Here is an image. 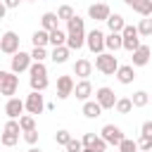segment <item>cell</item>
I'll use <instances>...</instances> for the list:
<instances>
[{
	"mask_svg": "<svg viewBox=\"0 0 152 152\" xmlns=\"http://www.w3.org/2000/svg\"><path fill=\"white\" fill-rule=\"evenodd\" d=\"M95 69L104 76H114L116 69H119V59L114 57V52H102V55H95Z\"/></svg>",
	"mask_w": 152,
	"mask_h": 152,
	"instance_id": "6da1fadb",
	"label": "cell"
},
{
	"mask_svg": "<svg viewBox=\"0 0 152 152\" xmlns=\"http://www.w3.org/2000/svg\"><path fill=\"white\" fill-rule=\"evenodd\" d=\"M121 36H124V50H128V52H135V50L142 45L140 33H138V26L126 24V26H124V31H121Z\"/></svg>",
	"mask_w": 152,
	"mask_h": 152,
	"instance_id": "7a4b0ae2",
	"label": "cell"
},
{
	"mask_svg": "<svg viewBox=\"0 0 152 152\" xmlns=\"http://www.w3.org/2000/svg\"><path fill=\"white\" fill-rule=\"evenodd\" d=\"M86 45H88V50H90L93 55H102V52H104V33H102L100 28L88 31V33H86Z\"/></svg>",
	"mask_w": 152,
	"mask_h": 152,
	"instance_id": "3957f363",
	"label": "cell"
},
{
	"mask_svg": "<svg viewBox=\"0 0 152 152\" xmlns=\"http://www.w3.org/2000/svg\"><path fill=\"white\" fill-rule=\"evenodd\" d=\"M100 138H102L107 145H116V147H119L121 140H124L126 135H124V131H121L119 126H114V124H104L102 131H100Z\"/></svg>",
	"mask_w": 152,
	"mask_h": 152,
	"instance_id": "277c9868",
	"label": "cell"
},
{
	"mask_svg": "<svg viewBox=\"0 0 152 152\" xmlns=\"http://www.w3.org/2000/svg\"><path fill=\"white\" fill-rule=\"evenodd\" d=\"M31 64H33V59H31V52H17V55H12V62H10V71L12 74H21V71H28L31 69Z\"/></svg>",
	"mask_w": 152,
	"mask_h": 152,
	"instance_id": "5b68a950",
	"label": "cell"
},
{
	"mask_svg": "<svg viewBox=\"0 0 152 152\" xmlns=\"http://www.w3.org/2000/svg\"><path fill=\"white\" fill-rule=\"evenodd\" d=\"M116 95H114V90L112 88H107V86H102V88H97L95 90V102L102 107V109H114L116 107Z\"/></svg>",
	"mask_w": 152,
	"mask_h": 152,
	"instance_id": "8992f818",
	"label": "cell"
},
{
	"mask_svg": "<svg viewBox=\"0 0 152 152\" xmlns=\"http://www.w3.org/2000/svg\"><path fill=\"white\" fill-rule=\"evenodd\" d=\"M0 52H5V55H17L19 52V36L14 31H5L0 36Z\"/></svg>",
	"mask_w": 152,
	"mask_h": 152,
	"instance_id": "52a82bcc",
	"label": "cell"
},
{
	"mask_svg": "<svg viewBox=\"0 0 152 152\" xmlns=\"http://www.w3.org/2000/svg\"><path fill=\"white\" fill-rule=\"evenodd\" d=\"M24 104H26V112L31 114V116H36V114H43V109H45V102H43V95L40 93H28L26 95V100H24Z\"/></svg>",
	"mask_w": 152,
	"mask_h": 152,
	"instance_id": "ba28073f",
	"label": "cell"
},
{
	"mask_svg": "<svg viewBox=\"0 0 152 152\" xmlns=\"http://www.w3.org/2000/svg\"><path fill=\"white\" fill-rule=\"evenodd\" d=\"M109 14H112V10H109L107 2H95V5L88 7V17H90L93 21H107Z\"/></svg>",
	"mask_w": 152,
	"mask_h": 152,
	"instance_id": "9c48e42d",
	"label": "cell"
},
{
	"mask_svg": "<svg viewBox=\"0 0 152 152\" xmlns=\"http://www.w3.org/2000/svg\"><path fill=\"white\" fill-rule=\"evenodd\" d=\"M17 88H19V76L12 74V71H7V76H5V81H2V86H0V95H5V97L10 100V97H14Z\"/></svg>",
	"mask_w": 152,
	"mask_h": 152,
	"instance_id": "30bf717a",
	"label": "cell"
},
{
	"mask_svg": "<svg viewBox=\"0 0 152 152\" xmlns=\"http://www.w3.org/2000/svg\"><path fill=\"white\" fill-rule=\"evenodd\" d=\"M74 86H76V81L71 78V76H59L57 78V97L59 100H66L69 95H74Z\"/></svg>",
	"mask_w": 152,
	"mask_h": 152,
	"instance_id": "8fae6325",
	"label": "cell"
},
{
	"mask_svg": "<svg viewBox=\"0 0 152 152\" xmlns=\"http://www.w3.org/2000/svg\"><path fill=\"white\" fill-rule=\"evenodd\" d=\"M150 57H152V50H150V45H140L135 52H131V64L133 66H145L147 62H150Z\"/></svg>",
	"mask_w": 152,
	"mask_h": 152,
	"instance_id": "7c38bea8",
	"label": "cell"
},
{
	"mask_svg": "<svg viewBox=\"0 0 152 152\" xmlns=\"http://www.w3.org/2000/svg\"><path fill=\"white\" fill-rule=\"evenodd\" d=\"M24 109H26V104H24L21 97H10L7 104H5V114H7L10 119H19V116L24 114Z\"/></svg>",
	"mask_w": 152,
	"mask_h": 152,
	"instance_id": "4fadbf2b",
	"label": "cell"
},
{
	"mask_svg": "<svg viewBox=\"0 0 152 152\" xmlns=\"http://www.w3.org/2000/svg\"><path fill=\"white\" fill-rule=\"evenodd\" d=\"M74 95H76V100L88 102V97L93 95V83H90L88 78H81V81L74 86Z\"/></svg>",
	"mask_w": 152,
	"mask_h": 152,
	"instance_id": "5bb4252c",
	"label": "cell"
},
{
	"mask_svg": "<svg viewBox=\"0 0 152 152\" xmlns=\"http://www.w3.org/2000/svg\"><path fill=\"white\" fill-rule=\"evenodd\" d=\"M116 81L119 83H124V86H128V83H133V78H135V71H133V64H119V69H116Z\"/></svg>",
	"mask_w": 152,
	"mask_h": 152,
	"instance_id": "9a60e30c",
	"label": "cell"
},
{
	"mask_svg": "<svg viewBox=\"0 0 152 152\" xmlns=\"http://www.w3.org/2000/svg\"><path fill=\"white\" fill-rule=\"evenodd\" d=\"M74 74H76L78 78H88V76L93 74V62L86 59V57L76 59V62H74Z\"/></svg>",
	"mask_w": 152,
	"mask_h": 152,
	"instance_id": "2e32d148",
	"label": "cell"
},
{
	"mask_svg": "<svg viewBox=\"0 0 152 152\" xmlns=\"http://www.w3.org/2000/svg\"><path fill=\"white\" fill-rule=\"evenodd\" d=\"M124 48V36L121 33H107L104 36V50L107 52H116Z\"/></svg>",
	"mask_w": 152,
	"mask_h": 152,
	"instance_id": "e0dca14e",
	"label": "cell"
},
{
	"mask_svg": "<svg viewBox=\"0 0 152 152\" xmlns=\"http://www.w3.org/2000/svg\"><path fill=\"white\" fill-rule=\"evenodd\" d=\"M40 28H45L48 33L55 31V28H59V17H57V12H45V14L40 17Z\"/></svg>",
	"mask_w": 152,
	"mask_h": 152,
	"instance_id": "ac0fdd59",
	"label": "cell"
},
{
	"mask_svg": "<svg viewBox=\"0 0 152 152\" xmlns=\"http://www.w3.org/2000/svg\"><path fill=\"white\" fill-rule=\"evenodd\" d=\"M124 26H126V21H124V17H121L119 12L109 14V19H107V28H109V33H121Z\"/></svg>",
	"mask_w": 152,
	"mask_h": 152,
	"instance_id": "d6986e66",
	"label": "cell"
},
{
	"mask_svg": "<svg viewBox=\"0 0 152 152\" xmlns=\"http://www.w3.org/2000/svg\"><path fill=\"white\" fill-rule=\"evenodd\" d=\"M86 45V31L81 33H66V48L69 50H81Z\"/></svg>",
	"mask_w": 152,
	"mask_h": 152,
	"instance_id": "ffe728a7",
	"label": "cell"
},
{
	"mask_svg": "<svg viewBox=\"0 0 152 152\" xmlns=\"http://www.w3.org/2000/svg\"><path fill=\"white\" fill-rule=\"evenodd\" d=\"M104 109L95 102V100H88V102H83V114H86V119H97L100 114H102Z\"/></svg>",
	"mask_w": 152,
	"mask_h": 152,
	"instance_id": "44dd1931",
	"label": "cell"
},
{
	"mask_svg": "<svg viewBox=\"0 0 152 152\" xmlns=\"http://www.w3.org/2000/svg\"><path fill=\"white\" fill-rule=\"evenodd\" d=\"M31 43H33V48H45V45L50 43V33H48L45 28H38V31H33V36H31Z\"/></svg>",
	"mask_w": 152,
	"mask_h": 152,
	"instance_id": "7402d4cb",
	"label": "cell"
},
{
	"mask_svg": "<svg viewBox=\"0 0 152 152\" xmlns=\"http://www.w3.org/2000/svg\"><path fill=\"white\" fill-rule=\"evenodd\" d=\"M69 52H71V50H69L66 45H59V48H52V55H50V57H52L55 64H64V62L69 59Z\"/></svg>",
	"mask_w": 152,
	"mask_h": 152,
	"instance_id": "603a6c76",
	"label": "cell"
},
{
	"mask_svg": "<svg viewBox=\"0 0 152 152\" xmlns=\"http://www.w3.org/2000/svg\"><path fill=\"white\" fill-rule=\"evenodd\" d=\"M81 31H86V19H81L76 14L74 19L66 21V33H81Z\"/></svg>",
	"mask_w": 152,
	"mask_h": 152,
	"instance_id": "cb8c5ba5",
	"label": "cell"
},
{
	"mask_svg": "<svg viewBox=\"0 0 152 152\" xmlns=\"http://www.w3.org/2000/svg\"><path fill=\"white\" fill-rule=\"evenodd\" d=\"M28 86L33 93H43L48 88V76H28Z\"/></svg>",
	"mask_w": 152,
	"mask_h": 152,
	"instance_id": "d4e9b609",
	"label": "cell"
},
{
	"mask_svg": "<svg viewBox=\"0 0 152 152\" xmlns=\"http://www.w3.org/2000/svg\"><path fill=\"white\" fill-rule=\"evenodd\" d=\"M50 45H52V48L66 45V33H64L62 28H55V31H50Z\"/></svg>",
	"mask_w": 152,
	"mask_h": 152,
	"instance_id": "484cf974",
	"label": "cell"
},
{
	"mask_svg": "<svg viewBox=\"0 0 152 152\" xmlns=\"http://www.w3.org/2000/svg\"><path fill=\"white\" fill-rule=\"evenodd\" d=\"M131 102H133V107H147L150 95H147L145 90H135V93H133V97H131Z\"/></svg>",
	"mask_w": 152,
	"mask_h": 152,
	"instance_id": "4316f807",
	"label": "cell"
},
{
	"mask_svg": "<svg viewBox=\"0 0 152 152\" xmlns=\"http://www.w3.org/2000/svg\"><path fill=\"white\" fill-rule=\"evenodd\" d=\"M19 142V133H7V131H2V135H0V145L2 147H14Z\"/></svg>",
	"mask_w": 152,
	"mask_h": 152,
	"instance_id": "83f0119b",
	"label": "cell"
},
{
	"mask_svg": "<svg viewBox=\"0 0 152 152\" xmlns=\"http://www.w3.org/2000/svg\"><path fill=\"white\" fill-rule=\"evenodd\" d=\"M133 12H138L140 17H150L152 14V0H138V5L133 7Z\"/></svg>",
	"mask_w": 152,
	"mask_h": 152,
	"instance_id": "f1b7e54d",
	"label": "cell"
},
{
	"mask_svg": "<svg viewBox=\"0 0 152 152\" xmlns=\"http://www.w3.org/2000/svg\"><path fill=\"white\" fill-rule=\"evenodd\" d=\"M138 33H140V38H150V36H152V19H150V17L140 19V24H138Z\"/></svg>",
	"mask_w": 152,
	"mask_h": 152,
	"instance_id": "f546056e",
	"label": "cell"
},
{
	"mask_svg": "<svg viewBox=\"0 0 152 152\" xmlns=\"http://www.w3.org/2000/svg\"><path fill=\"white\" fill-rule=\"evenodd\" d=\"M114 109H116L119 114H131V109H133V102H131V97H119Z\"/></svg>",
	"mask_w": 152,
	"mask_h": 152,
	"instance_id": "4dcf8cb0",
	"label": "cell"
},
{
	"mask_svg": "<svg viewBox=\"0 0 152 152\" xmlns=\"http://www.w3.org/2000/svg\"><path fill=\"white\" fill-rule=\"evenodd\" d=\"M19 126H21V133L33 131V128H36V119H33L31 114H21V116H19Z\"/></svg>",
	"mask_w": 152,
	"mask_h": 152,
	"instance_id": "1f68e13d",
	"label": "cell"
},
{
	"mask_svg": "<svg viewBox=\"0 0 152 152\" xmlns=\"http://www.w3.org/2000/svg\"><path fill=\"white\" fill-rule=\"evenodd\" d=\"M57 17H59L62 21H69V19H74V17H76V12H74V7H71V5H62V7L57 10Z\"/></svg>",
	"mask_w": 152,
	"mask_h": 152,
	"instance_id": "d6a6232c",
	"label": "cell"
},
{
	"mask_svg": "<svg viewBox=\"0 0 152 152\" xmlns=\"http://www.w3.org/2000/svg\"><path fill=\"white\" fill-rule=\"evenodd\" d=\"M28 76H48V66L45 62H33L28 69Z\"/></svg>",
	"mask_w": 152,
	"mask_h": 152,
	"instance_id": "836d02e7",
	"label": "cell"
},
{
	"mask_svg": "<svg viewBox=\"0 0 152 152\" xmlns=\"http://www.w3.org/2000/svg\"><path fill=\"white\" fill-rule=\"evenodd\" d=\"M69 140H71V133H69V131L59 128V131L55 133V142H57V145H64V147H66V142H69Z\"/></svg>",
	"mask_w": 152,
	"mask_h": 152,
	"instance_id": "e575fe53",
	"label": "cell"
},
{
	"mask_svg": "<svg viewBox=\"0 0 152 152\" xmlns=\"http://www.w3.org/2000/svg\"><path fill=\"white\" fill-rule=\"evenodd\" d=\"M119 152H138V142H133L131 138H124L119 145Z\"/></svg>",
	"mask_w": 152,
	"mask_h": 152,
	"instance_id": "d590c367",
	"label": "cell"
},
{
	"mask_svg": "<svg viewBox=\"0 0 152 152\" xmlns=\"http://www.w3.org/2000/svg\"><path fill=\"white\" fill-rule=\"evenodd\" d=\"M45 57H50L45 48H33V50H31V59H33V62H45Z\"/></svg>",
	"mask_w": 152,
	"mask_h": 152,
	"instance_id": "8d00e7d4",
	"label": "cell"
},
{
	"mask_svg": "<svg viewBox=\"0 0 152 152\" xmlns=\"http://www.w3.org/2000/svg\"><path fill=\"white\" fill-rule=\"evenodd\" d=\"M138 150L150 152V150H152V138H150V135H140V140H138Z\"/></svg>",
	"mask_w": 152,
	"mask_h": 152,
	"instance_id": "74e56055",
	"label": "cell"
},
{
	"mask_svg": "<svg viewBox=\"0 0 152 152\" xmlns=\"http://www.w3.org/2000/svg\"><path fill=\"white\" fill-rule=\"evenodd\" d=\"M66 152H83V142H81V140H74V138H71V140L66 142Z\"/></svg>",
	"mask_w": 152,
	"mask_h": 152,
	"instance_id": "f35d334b",
	"label": "cell"
},
{
	"mask_svg": "<svg viewBox=\"0 0 152 152\" xmlns=\"http://www.w3.org/2000/svg\"><path fill=\"white\" fill-rule=\"evenodd\" d=\"M24 140L33 147V145L38 142V131H36V128H33V131H26V133H24Z\"/></svg>",
	"mask_w": 152,
	"mask_h": 152,
	"instance_id": "ab89813d",
	"label": "cell"
},
{
	"mask_svg": "<svg viewBox=\"0 0 152 152\" xmlns=\"http://www.w3.org/2000/svg\"><path fill=\"white\" fill-rule=\"evenodd\" d=\"M90 147H93L95 152H104V150H107V142H104V140H102V138L97 135V138L93 140V145H90Z\"/></svg>",
	"mask_w": 152,
	"mask_h": 152,
	"instance_id": "60d3db41",
	"label": "cell"
},
{
	"mask_svg": "<svg viewBox=\"0 0 152 152\" xmlns=\"http://www.w3.org/2000/svg\"><path fill=\"white\" fill-rule=\"evenodd\" d=\"M140 135H150V138H152V121H145V124L140 126Z\"/></svg>",
	"mask_w": 152,
	"mask_h": 152,
	"instance_id": "b9f144b4",
	"label": "cell"
},
{
	"mask_svg": "<svg viewBox=\"0 0 152 152\" xmlns=\"http://www.w3.org/2000/svg\"><path fill=\"white\" fill-rule=\"evenodd\" d=\"M95 138H97V135H95V133H86V135H83V140H81V142H83V147H90V145H93V140H95Z\"/></svg>",
	"mask_w": 152,
	"mask_h": 152,
	"instance_id": "7bdbcfd3",
	"label": "cell"
},
{
	"mask_svg": "<svg viewBox=\"0 0 152 152\" xmlns=\"http://www.w3.org/2000/svg\"><path fill=\"white\" fill-rule=\"evenodd\" d=\"M2 2H5V7H7V10H14V7H19V2H21V0H2Z\"/></svg>",
	"mask_w": 152,
	"mask_h": 152,
	"instance_id": "ee69618b",
	"label": "cell"
},
{
	"mask_svg": "<svg viewBox=\"0 0 152 152\" xmlns=\"http://www.w3.org/2000/svg\"><path fill=\"white\" fill-rule=\"evenodd\" d=\"M5 14H7V7H5V2H0V19H5Z\"/></svg>",
	"mask_w": 152,
	"mask_h": 152,
	"instance_id": "f6af8a7d",
	"label": "cell"
},
{
	"mask_svg": "<svg viewBox=\"0 0 152 152\" xmlns=\"http://www.w3.org/2000/svg\"><path fill=\"white\" fill-rule=\"evenodd\" d=\"M124 2H126V5H128V7H131V10H133V7H135V5H138V0H124Z\"/></svg>",
	"mask_w": 152,
	"mask_h": 152,
	"instance_id": "bcb514c9",
	"label": "cell"
},
{
	"mask_svg": "<svg viewBox=\"0 0 152 152\" xmlns=\"http://www.w3.org/2000/svg\"><path fill=\"white\" fill-rule=\"evenodd\" d=\"M5 76H7V71H2V69H0V86H2V81H5Z\"/></svg>",
	"mask_w": 152,
	"mask_h": 152,
	"instance_id": "7dc6e473",
	"label": "cell"
},
{
	"mask_svg": "<svg viewBox=\"0 0 152 152\" xmlns=\"http://www.w3.org/2000/svg\"><path fill=\"white\" fill-rule=\"evenodd\" d=\"M28 152H43V150H40V147H36V145H33V147H28Z\"/></svg>",
	"mask_w": 152,
	"mask_h": 152,
	"instance_id": "c3c4849f",
	"label": "cell"
},
{
	"mask_svg": "<svg viewBox=\"0 0 152 152\" xmlns=\"http://www.w3.org/2000/svg\"><path fill=\"white\" fill-rule=\"evenodd\" d=\"M83 152H95V150L93 147H83Z\"/></svg>",
	"mask_w": 152,
	"mask_h": 152,
	"instance_id": "681fc988",
	"label": "cell"
},
{
	"mask_svg": "<svg viewBox=\"0 0 152 152\" xmlns=\"http://www.w3.org/2000/svg\"><path fill=\"white\" fill-rule=\"evenodd\" d=\"M28 2H36V0H28Z\"/></svg>",
	"mask_w": 152,
	"mask_h": 152,
	"instance_id": "f907efd6",
	"label": "cell"
},
{
	"mask_svg": "<svg viewBox=\"0 0 152 152\" xmlns=\"http://www.w3.org/2000/svg\"><path fill=\"white\" fill-rule=\"evenodd\" d=\"M150 152H152V150H150Z\"/></svg>",
	"mask_w": 152,
	"mask_h": 152,
	"instance_id": "816d5d0a",
	"label": "cell"
}]
</instances>
